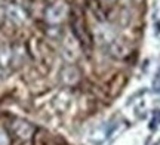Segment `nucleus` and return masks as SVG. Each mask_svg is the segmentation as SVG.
Here are the masks:
<instances>
[{
	"mask_svg": "<svg viewBox=\"0 0 160 145\" xmlns=\"http://www.w3.org/2000/svg\"><path fill=\"white\" fill-rule=\"evenodd\" d=\"M110 51L117 58H123L126 53H128V47H126V45L122 40H113L110 43Z\"/></svg>",
	"mask_w": 160,
	"mask_h": 145,
	"instance_id": "nucleus-1",
	"label": "nucleus"
},
{
	"mask_svg": "<svg viewBox=\"0 0 160 145\" xmlns=\"http://www.w3.org/2000/svg\"><path fill=\"white\" fill-rule=\"evenodd\" d=\"M0 145H8V138L5 136L3 132H0Z\"/></svg>",
	"mask_w": 160,
	"mask_h": 145,
	"instance_id": "nucleus-3",
	"label": "nucleus"
},
{
	"mask_svg": "<svg viewBox=\"0 0 160 145\" xmlns=\"http://www.w3.org/2000/svg\"><path fill=\"white\" fill-rule=\"evenodd\" d=\"M52 12H53V15H51V19H61V18L65 15V12H67V9H65V6L64 5H57L55 7H52Z\"/></svg>",
	"mask_w": 160,
	"mask_h": 145,
	"instance_id": "nucleus-2",
	"label": "nucleus"
}]
</instances>
